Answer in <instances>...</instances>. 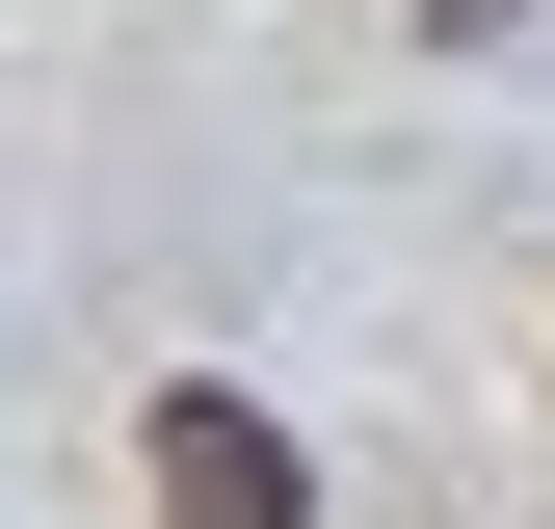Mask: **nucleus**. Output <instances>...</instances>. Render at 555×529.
Instances as JSON below:
<instances>
[{"instance_id":"1","label":"nucleus","mask_w":555,"mask_h":529,"mask_svg":"<svg viewBox=\"0 0 555 529\" xmlns=\"http://www.w3.org/2000/svg\"><path fill=\"white\" fill-rule=\"evenodd\" d=\"M159 503H185V529H318V477H292L264 397H159Z\"/></svg>"}]
</instances>
